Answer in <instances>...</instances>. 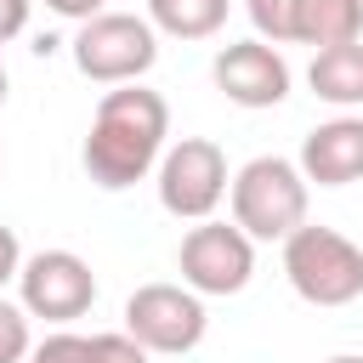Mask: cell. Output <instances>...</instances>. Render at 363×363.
I'll use <instances>...</instances> for the list:
<instances>
[{"label": "cell", "instance_id": "obj_8", "mask_svg": "<svg viewBox=\"0 0 363 363\" xmlns=\"http://www.w3.org/2000/svg\"><path fill=\"white\" fill-rule=\"evenodd\" d=\"M96 301V272L85 255L74 250H34L17 267V306L28 318H45L57 329H68L74 318H85Z\"/></svg>", "mask_w": 363, "mask_h": 363}, {"label": "cell", "instance_id": "obj_4", "mask_svg": "<svg viewBox=\"0 0 363 363\" xmlns=\"http://www.w3.org/2000/svg\"><path fill=\"white\" fill-rule=\"evenodd\" d=\"M74 68L96 85H130L159 62V28L136 11H96L74 28Z\"/></svg>", "mask_w": 363, "mask_h": 363}, {"label": "cell", "instance_id": "obj_1", "mask_svg": "<svg viewBox=\"0 0 363 363\" xmlns=\"http://www.w3.org/2000/svg\"><path fill=\"white\" fill-rule=\"evenodd\" d=\"M164 136H170V102L159 91H147L142 79L108 85L96 96V113H91V130H85L79 164H85V176L102 193H125L142 176H153V164L164 153Z\"/></svg>", "mask_w": 363, "mask_h": 363}, {"label": "cell", "instance_id": "obj_16", "mask_svg": "<svg viewBox=\"0 0 363 363\" xmlns=\"http://www.w3.org/2000/svg\"><path fill=\"white\" fill-rule=\"evenodd\" d=\"M244 11H250V23H255V34H261V40L289 45V17H295V0H244Z\"/></svg>", "mask_w": 363, "mask_h": 363}, {"label": "cell", "instance_id": "obj_21", "mask_svg": "<svg viewBox=\"0 0 363 363\" xmlns=\"http://www.w3.org/2000/svg\"><path fill=\"white\" fill-rule=\"evenodd\" d=\"M323 363H363L357 352H340V357H323Z\"/></svg>", "mask_w": 363, "mask_h": 363}, {"label": "cell", "instance_id": "obj_9", "mask_svg": "<svg viewBox=\"0 0 363 363\" xmlns=\"http://www.w3.org/2000/svg\"><path fill=\"white\" fill-rule=\"evenodd\" d=\"M210 79H216V91L233 102V108H278L284 96H289V62H284V51L272 45V40H233V45H221L216 51V62H210Z\"/></svg>", "mask_w": 363, "mask_h": 363}, {"label": "cell", "instance_id": "obj_2", "mask_svg": "<svg viewBox=\"0 0 363 363\" xmlns=\"http://www.w3.org/2000/svg\"><path fill=\"white\" fill-rule=\"evenodd\" d=\"M227 204H233V221H238L255 244H284V238L306 221L312 182L301 176L295 159H284V153H255L250 164L233 170Z\"/></svg>", "mask_w": 363, "mask_h": 363}, {"label": "cell", "instance_id": "obj_10", "mask_svg": "<svg viewBox=\"0 0 363 363\" xmlns=\"http://www.w3.org/2000/svg\"><path fill=\"white\" fill-rule=\"evenodd\" d=\"M301 176L318 187H352L363 182V113H335L301 136Z\"/></svg>", "mask_w": 363, "mask_h": 363}, {"label": "cell", "instance_id": "obj_19", "mask_svg": "<svg viewBox=\"0 0 363 363\" xmlns=\"http://www.w3.org/2000/svg\"><path fill=\"white\" fill-rule=\"evenodd\" d=\"M28 6H34V0H0V45L28 28Z\"/></svg>", "mask_w": 363, "mask_h": 363}, {"label": "cell", "instance_id": "obj_11", "mask_svg": "<svg viewBox=\"0 0 363 363\" xmlns=\"http://www.w3.org/2000/svg\"><path fill=\"white\" fill-rule=\"evenodd\" d=\"M306 85L318 102L352 113L363 108V40H346V45H323L312 51V68H306Z\"/></svg>", "mask_w": 363, "mask_h": 363}, {"label": "cell", "instance_id": "obj_14", "mask_svg": "<svg viewBox=\"0 0 363 363\" xmlns=\"http://www.w3.org/2000/svg\"><path fill=\"white\" fill-rule=\"evenodd\" d=\"M153 352L136 346L125 329H108V335H79V363H147Z\"/></svg>", "mask_w": 363, "mask_h": 363}, {"label": "cell", "instance_id": "obj_20", "mask_svg": "<svg viewBox=\"0 0 363 363\" xmlns=\"http://www.w3.org/2000/svg\"><path fill=\"white\" fill-rule=\"evenodd\" d=\"M45 11H57V17H68V23H85V17L108 11V0H45Z\"/></svg>", "mask_w": 363, "mask_h": 363}, {"label": "cell", "instance_id": "obj_15", "mask_svg": "<svg viewBox=\"0 0 363 363\" xmlns=\"http://www.w3.org/2000/svg\"><path fill=\"white\" fill-rule=\"evenodd\" d=\"M34 352V335H28V312L17 301L0 295V363H23Z\"/></svg>", "mask_w": 363, "mask_h": 363}, {"label": "cell", "instance_id": "obj_7", "mask_svg": "<svg viewBox=\"0 0 363 363\" xmlns=\"http://www.w3.org/2000/svg\"><path fill=\"white\" fill-rule=\"evenodd\" d=\"M210 312L204 295H193L187 284H142L125 301V335L136 346H147L153 357H182L204 340Z\"/></svg>", "mask_w": 363, "mask_h": 363}, {"label": "cell", "instance_id": "obj_3", "mask_svg": "<svg viewBox=\"0 0 363 363\" xmlns=\"http://www.w3.org/2000/svg\"><path fill=\"white\" fill-rule=\"evenodd\" d=\"M284 278L306 306H352L363 295V244L340 227L301 221L284 238Z\"/></svg>", "mask_w": 363, "mask_h": 363}, {"label": "cell", "instance_id": "obj_12", "mask_svg": "<svg viewBox=\"0 0 363 363\" xmlns=\"http://www.w3.org/2000/svg\"><path fill=\"white\" fill-rule=\"evenodd\" d=\"M363 40V0H295L289 17V45H346Z\"/></svg>", "mask_w": 363, "mask_h": 363}, {"label": "cell", "instance_id": "obj_5", "mask_svg": "<svg viewBox=\"0 0 363 363\" xmlns=\"http://www.w3.org/2000/svg\"><path fill=\"white\" fill-rule=\"evenodd\" d=\"M227 182H233L227 153H221V142H210V136L164 142V153H159V164H153L159 204H164V216H176V221H204V216H216L221 199H227Z\"/></svg>", "mask_w": 363, "mask_h": 363}, {"label": "cell", "instance_id": "obj_17", "mask_svg": "<svg viewBox=\"0 0 363 363\" xmlns=\"http://www.w3.org/2000/svg\"><path fill=\"white\" fill-rule=\"evenodd\" d=\"M23 363H79V335H74V329H57V335H45Z\"/></svg>", "mask_w": 363, "mask_h": 363}, {"label": "cell", "instance_id": "obj_13", "mask_svg": "<svg viewBox=\"0 0 363 363\" xmlns=\"http://www.w3.org/2000/svg\"><path fill=\"white\" fill-rule=\"evenodd\" d=\"M233 0H147V23L170 40H210L221 34Z\"/></svg>", "mask_w": 363, "mask_h": 363}, {"label": "cell", "instance_id": "obj_6", "mask_svg": "<svg viewBox=\"0 0 363 363\" xmlns=\"http://www.w3.org/2000/svg\"><path fill=\"white\" fill-rule=\"evenodd\" d=\"M176 267H182V284L193 295H238L255 278V238L238 221L204 216V221H193L182 233Z\"/></svg>", "mask_w": 363, "mask_h": 363}, {"label": "cell", "instance_id": "obj_18", "mask_svg": "<svg viewBox=\"0 0 363 363\" xmlns=\"http://www.w3.org/2000/svg\"><path fill=\"white\" fill-rule=\"evenodd\" d=\"M17 267H23V244H17V233L0 221V289L17 284Z\"/></svg>", "mask_w": 363, "mask_h": 363}, {"label": "cell", "instance_id": "obj_22", "mask_svg": "<svg viewBox=\"0 0 363 363\" xmlns=\"http://www.w3.org/2000/svg\"><path fill=\"white\" fill-rule=\"evenodd\" d=\"M0 102H6V57H0Z\"/></svg>", "mask_w": 363, "mask_h": 363}]
</instances>
